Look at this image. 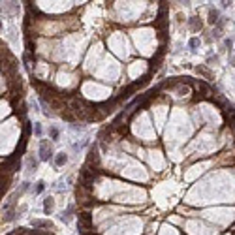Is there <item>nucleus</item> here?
Segmentation results:
<instances>
[{
  "instance_id": "obj_12",
  "label": "nucleus",
  "mask_w": 235,
  "mask_h": 235,
  "mask_svg": "<svg viewBox=\"0 0 235 235\" xmlns=\"http://www.w3.org/2000/svg\"><path fill=\"white\" fill-rule=\"evenodd\" d=\"M188 45H190V47H192V49H196V47L199 45V38H192V40H190V41H188Z\"/></svg>"
},
{
  "instance_id": "obj_7",
  "label": "nucleus",
  "mask_w": 235,
  "mask_h": 235,
  "mask_svg": "<svg viewBox=\"0 0 235 235\" xmlns=\"http://www.w3.org/2000/svg\"><path fill=\"white\" fill-rule=\"evenodd\" d=\"M72 212H73V209H72V207H68L66 211H62L60 220H62V222H66V224H68V222H72Z\"/></svg>"
},
{
  "instance_id": "obj_14",
  "label": "nucleus",
  "mask_w": 235,
  "mask_h": 235,
  "mask_svg": "<svg viewBox=\"0 0 235 235\" xmlns=\"http://www.w3.org/2000/svg\"><path fill=\"white\" fill-rule=\"evenodd\" d=\"M224 45H226L228 49H231V45H233V41H231V40L228 38V40H224Z\"/></svg>"
},
{
  "instance_id": "obj_6",
  "label": "nucleus",
  "mask_w": 235,
  "mask_h": 235,
  "mask_svg": "<svg viewBox=\"0 0 235 235\" xmlns=\"http://www.w3.org/2000/svg\"><path fill=\"white\" fill-rule=\"evenodd\" d=\"M25 162H27V167H28L30 171H36V169H38V160L34 158V156H27Z\"/></svg>"
},
{
  "instance_id": "obj_2",
  "label": "nucleus",
  "mask_w": 235,
  "mask_h": 235,
  "mask_svg": "<svg viewBox=\"0 0 235 235\" xmlns=\"http://www.w3.org/2000/svg\"><path fill=\"white\" fill-rule=\"evenodd\" d=\"M209 23L215 25V27L220 23V12H218V9H215V8L209 9Z\"/></svg>"
},
{
  "instance_id": "obj_10",
  "label": "nucleus",
  "mask_w": 235,
  "mask_h": 235,
  "mask_svg": "<svg viewBox=\"0 0 235 235\" xmlns=\"http://www.w3.org/2000/svg\"><path fill=\"white\" fill-rule=\"evenodd\" d=\"M43 188H45V183H43V181L36 183V188H34V194H41V192H43Z\"/></svg>"
},
{
  "instance_id": "obj_11",
  "label": "nucleus",
  "mask_w": 235,
  "mask_h": 235,
  "mask_svg": "<svg viewBox=\"0 0 235 235\" xmlns=\"http://www.w3.org/2000/svg\"><path fill=\"white\" fill-rule=\"evenodd\" d=\"M59 128H49V136H51V139H59Z\"/></svg>"
},
{
  "instance_id": "obj_4",
  "label": "nucleus",
  "mask_w": 235,
  "mask_h": 235,
  "mask_svg": "<svg viewBox=\"0 0 235 235\" xmlns=\"http://www.w3.org/2000/svg\"><path fill=\"white\" fill-rule=\"evenodd\" d=\"M32 226H34V230H38V228H49V230H53V222L51 220H34V222H32Z\"/></svg>"
},
{
  "instance_id": "obj_5",
  "label": "nucleus",
  "mask_w": 235,
  "mask_h": 235,
  "mask_svg": "<svg viewBox=\"0 0 235 235\" xmlns=\"http://www.w3.org/2000/svg\"><path fill=\"white\" fill-rule=\"evenodd\" d=\"M66 162H68V154H64V152H59V154H55V166H64Z\"/></svg>"
},
{
  "instance_id": "obj_13",
  "label": "nucleus",
  "mask_w": 235,
  "mask_h": 235,
  "mask_svg": "<svg viewBox=\"0 0 235 235\" xmlns=\"http://www.w3.org/2000/svg\"><path fill=\"white\" fill-rule=\"evenodd\" d=\"M34 134H36V136H41V126H40V124L34 126Z\"/></svg>"
},
{
  "instance_id": "obj_1",
  "label": "nucleus",
  "mask_w": 235,
  "mask_h": 235,
  "mask_svg": "<svg viewBox=\"0 0 235 235\" xmlns=\"http://www.w3.org/2000/svg\"><path fill=\"white\" fill-rule=\"evenodd\" d=\"M51 156H53V151H51V147H49L47 139H41V141H40V160L47 162Z\"/></svg>"
},
{
  "instance_id": "obj_15",
  "label": "nucleus",
  "mask_w": 235,
  "mask_h": 235,
  "mask_svg": "<svg viewBox=\"0 0 235 235\" xmlns=\"http://www.w3.org/2000/svg\"><path fill=\"white\" fill-rule=\"evenodd\" d=\"M230 62H231V66H235V55H233V57L230 59Z\"/></svg>"
},
{
  "instance_id": "obj_9",
  "label": "nucleus",
  "mask_w": 235,
  "mask_h": 235,
  "mask_svg": "<svg viewBox=\"0 0 235 235\" xmlns=\"http://www.w3.org/2000/svg\"><path fill=\"white\" fill-rule=\"evenodd\" d=\"M196 72H198V73H201V75H205L207 79H211V72H209L207 68H203V66H198V68H196Z\"/></svg>"
},
{
  "instance_id": "obj_3",
  "label": "nucleus",
  "mask_w": 235,
  "mask_h": 235,
  "mask_svg": "<svg viewBox=\"0 0 235 235\" xmlns=\"http://www.w3.org/2000/svg\"><path fill=\"white\" fill-rule=\"evenodd\" d=\"M53 209H55V199L53 198H45L43 199V212H45V215H51Z\"/></svg>"
},
{
  "instance_id": "obj_8",
  "label": "nucleus",
  "mask_w": 235,
  "mask_h": 235,
  "mask_svg": "<svg viewBox=\"0 0 235 235\" xmlns=\"http://www.w3.org/2000/svg\"><path fill=\"white\" fill-rule=\"evenodd\" d=\"M188 25H190V28H192V30H201V21L198 19V17H192V19H190L188 21Z\"/></svg>"
}]
</instances>
